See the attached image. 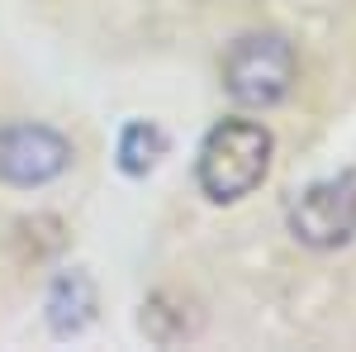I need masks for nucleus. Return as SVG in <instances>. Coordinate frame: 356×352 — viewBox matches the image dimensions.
<instances>
[{
  "mask_svg": "<svg viewBox=\"0 0 356 352\" xmlns=\"http://www.w3.org/2000/svg\"><path fill=\"white\" fill-rule=\"evenodd\" d=\"M271 134L257 119H223L200 148V190L214 205H233L266 181L271 171Z\"/></svg>",
  "mask_w": 356,
  "mask_h": 352,
  "instance_id": "1",
  "label": "nucleus"
},
{
  "mask_svg": "<svg viewBox=\"0 0 356 352\" xmlns=\"http://www.w3.org/2000/svg\"><path fill=\"white\" fill-rule=\"evenodd\" d=\"M290 82H295V53L280 33H243L223 53V91L247 109L285 100Z\"/></svg>",
  "mask_w": 356,
  "mask_h": 352,
  "instance_id": "2",
  "label": "nucleus"
},
{
  "mask_svg": "<svg viewBox=\"0 0 356 352\" xmlns=\"http://www.w3.org/2000/svg\"><path fill=\"white\" fill-rule=\"evenodd\" d=\"M290 234L309 247H342L356 234V176L342 171L332 181H314L290 205Z\"/></svg>",
  "mask_w": 356,
  "mask_h": 352,
  "instance_id": "3",
  "label": "nucleus"
},
{
  "mask_svg": "<svg viewBox=\"0 0 356 352\" xmlns=\"http://www.w3.org/2000/svg\"><path fill=\"white\" fill-rule=\"evenodd\" d=\"M72 162V143L43 124H10L0 129V181L10 186H43L62 176Z\"/></svg>",
  "mask_w": 356,
  "mask_h": 352,
  "instance_id": "4",
  "label": "nucleus"
},
{
  "mask_svg": "<svg viewBox=\"0 0 356 352\" xmlns=\"http://www.w3.org/2000/svg\"><path fill=\"white\" fill-rule=\"evenodd\" d=\"M90 309H95V291H90V281H86L81 271H72V276H57L53 296H48V319H53V333H81L90 324Z\"/></svg>",
  "mask_w": 356,
  "mask_h": 352,
  "instance_id": "5",
  "label": "nucleus"
},
{
  "mask_svg": "<svg viewBox=\"0 0 356 352\" xmlns=\"http://www.w3.org/2000/svg\"><path fill=\"white\" fill-rule=\"evenodd\" d=\"M162 153H166V134L157 124H143V119H138V124H129L124 138H119V167H124L129 176H147Z\"/></svg>",
  "mask_w": 356,
  "mask_h": 352,
  "instance_id": "6",
  "label": "nucleus"
}]
</instances>
